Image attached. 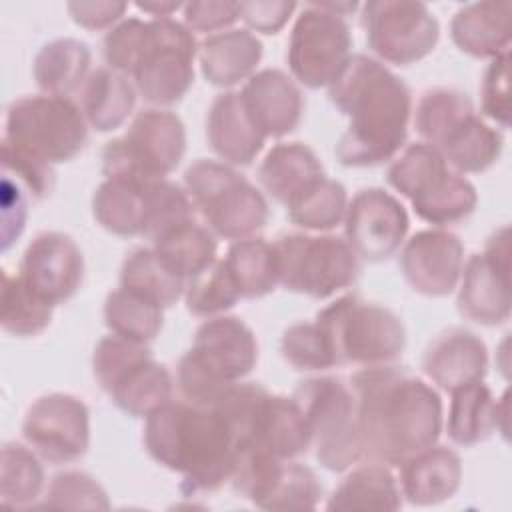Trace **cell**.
Segmentation results:
<instances>
[{
  "label": "cell",
  "instance_id": "33",
  "mask_svg": "<svg viewBox=\"0 0 512 512\" xmlns=\"http://www.w3.org/2000/svg\"><path fill=\"white\" fill-rule=\"evenodd\" d=\"M136 104V88L130 80L112 70L96 68L82 86L80 110L90 128L112 132L120 128L132 114Z\"/></svg>",
  "mask_w": 512,
  "mask_h": 512
},
{
  "label": "cell",
  "instance_id": "28",
  "mask_svg": "<svg viewBox=\"0 0 512 512\" xmlns=\"http://www.w3.org/2000/svg\"><path fill=\"white\" fill-rule=\"evenodd\" d=\"M262 52L260 38L248 28L214 32L198 46L202 76L212 86L232 88L256 72Z\"/></svg>",
  "mask_w": 512,
  "mask_h": 512
},
{
  "label": "cell",
  "instance_id": "8",
  "mask_svg": "<svg viewBox=\"0 0 512 512\" xmlns=\"http://www.w3.org/2000/svg\"><path fill=\"white\" fill-rule=\"evenodd\" d=\"M184 190L206 226L220 238H252L268 222L266 196L230 164L200 158L184 172Z\"/></svg>",
  "mask_w": 512,
  "mask_h": 512
},
{
  "label": "cell",
  "instance_id": "23",
  "mask_svg": "<svg viewBox=\"0 0 512 512\" xmlns=\"http://www.w3.org/2000/svg\"><path fill=\"white\" fill-rule=\"evenodd\" d=\"M240 100L266 138L294 132L304 114V96L298 84L278 68L254 72L240 90Z\"/></svg>",
  "mask_w": 512,
  "mask_h": 512
},
{
  "label": "cell",
  "instance_id": "15",
  "mask_svg": "<svg viewBox=\"0 0 512 512\" xmlns=\"http://www.w3.org/2000/svg\"><path fill=\"white\" fill-rule=\"evenodd\" d=\"M368 48L384 64L410 66L438 44L440 24L418 0H370L360 6Z\"/></svg>",
  "mask_w": 512,
  "mask_h": 512
},
{
  "label": "cell",
  "instance_id": "51",
  "mask_svg": "<svg viewBox=\"0 0 512 512\" xmlns=\"http://www.w3.org/2000/svg\"><path fill=\"white\" fill-rule=\"evenodd\" d=\"M70 18L86 30H102L116 26L128 10V2L96 0V2H68Z\"/></svg>",
  "mask_w": 512,
  "mask_h": 512
},
{
  "label": "cell",
  "instance_id": "10",
  "mask_svg": "<svg viewBox=\"0 0 512 512\" xmlns=\"http://www.w3.org/2000/svg\"><path fill=\"white\" fill-rule=\"evenodd\" d=\"M92 370L112 404L128 416L146 418L172 398V376L146 344L104 336L94 348Z\"/></svg>",
  "mask_w": 512,
  "mask_h": 512
},
{
  "label": "cell",
  "instance_id": "21",
  "mask_svg": "<svg viewBox=\"0 0 512 512\" xmlns=\"http://www.w3.org/2000/svg\"><path fill=\"white\" fill-rule=\"evenodd\" d=\"M464 266V244L458 234L442 228L412 234L400 250L398 268L406 284L428 298L456 290Z\"/></svg>",
  "mask_w": 512,
  "mask_h": 512
},
{
  "label": "cell",
  "instance_id": "47",
  "mask_svg": "<svg viewBox=\"0 0 512 512\" xmlns=\"http://www.w3.org/2000/svg\"><path fill=\"white\" fill-rule=\"evenodd\" d=\"M144 26H146V20L124 18L106 32L102 40V54L108 68L130 76L138 46L144 34Z\"/></svg>",
  "mask_w": 512,
  "mask_h": 512
},
{
  "label": "cell",
  "instance_id": "29",
  "mask_svg": "<svg viewBox=\"0 0 512 512\" xmlns=\"http://www.w3.org/2000/svg\"><path fill=\"white\" fill-rule=\"evenodd\" d=\"M324 176L320 158L302 142H280L272 146L258 168L260 186L284 208Z\"/></svg>",
  "mask_w": 512,
  "mask_h": 512
},
{
  "label": "cell",
  "instance_id": "42",
  "mask_svg": "<svg viewBox=\"0 0 512 512\" xmlns=\"http://www.w3.org/2000/svg\"><path fill=\"white\" fill-rule=\"evenodd\" d=\"M182 298L190 314L212 318L230 310L240 300V294L224 260H216L204 272L186 282Z\"/></svg>",
  "mask_w": 512,
  "mask_h": 512
},
{
  "label": "cell",
  "instance_id": "26",
  "mask_svg": "<svg viewBox=\"0 0 512 512\" xmlns=\"http://www.w3.org/2000/svg\"><path fill=\"white\" fill-rule=\"evenodd\" d=\"M400 492L414 506H436L450 500L462 482V460L448 448L432 444L398 464Z\"/></svg>",
  "mask_w": 512,
  "mask_h": 512
},
{
  "label": "cell",
  "instance_id": "44",
  "mask_svg": "<svg viewBox=\"0 0 512 512\" xmlns=\"http://www.w3.org/2000/svg\"><path fill=\"white\" fill-rule=\"evenodd\" d=\"M282 358L294 370H328L336 364L332 348L316 322H296L288 326L280 340Z\"/></svg>",
  "mask_w": 512,
  "mask_h": 512
},
{
  "label": "cell",
  "instance_id": "50",
  "mask_svg": "<svg viewBox=\"0 0 512 512\" xmlns=\"http://www.w3.org/2000/svg\"><path fill=\"white\" fill-rule=\"evenodd\" d=\"M296 10L292 0H256L240 2V18L252 32L278 34Z\"/></svg>",
  "mask_w": 512,
  "mask_h": 512
},
{
  "label": "cell",
  "instance_id": "1",
  "mask_svg": "<svg viewBox=\"0 0 512 512\" xmlns=\"http://www.w3.org/2000/svg\"><path fill=\"white\" fill-rule=\"evenodd\" d=\"M362 456L398 466L436 444L444 418L440 394L406 368L366 366L350 378Z\"/></svg>",
  "mask_w": 512,
  "mask_h": 512
},
{
  "label": "cell",
  "instance_id": "45",
  "mask_svg": "<svg viewBox=\"0 0 512 512\" xmlns=\"http://www.w3.org/2000/svg\"><path fill=\"white\" fill-rule=\"evenodd\" d=\"M508 70H510V52H504L490 60L480 86V108L484 116L496 122L500 128L510 126Z\"/></svg>",
  "mask_w": 512,
  "mask_h": 512
},
{
  "label": "cell",
  "instance_id": "52",
  "mask_svg": "<svg viewBox=\"0 0 512 512\" xmlns=\"http://www.w3.org/2000/svg\"><path fill=\"white\" fill-rule=\"evenodd\" d=\"M182 2H136V8L154 16V18H170L176 10H180Z\"/></svg>",
  "mask_w": 512,
  "mask_h": 512
},
{
  "label": "cell",
  "instance_id": "12",
  "mask_svg": "<svg viewBox=\"0 0 512 512\" xmlns=\"http://www.w3.org/2000/svg\"><path fill=\"white\" fill-rule=\"evenodd\" d=\"M272 246L278 284L288 292L324 300L358 280L360 258L336 234H280Z\"/></svg>",
  "mask_w": 512,
  "mask_h": 512
},
{
  "label": "cell",
  "instance_id": "2",
  "mask_svg": "<svg viewBox=\"0 0 512 512\" xmlns=\"http://www.w3.org/2000/svg\"><path fill=\"white\" fill-rule=\"evenodd\" d=\"M328 96L348 118L334 148L342 166H378L400 152L412 114V94L386 64L366 54H352L328 86Z\"/></svg>",
  "mask_w": 512,
  "mask_h": 512
},
{
  "label": "cell",
  "instance_id": "41",
  "mask_svg": "<svg viewBox=\"0 0 512 512\" xmlns=\"http://www.w3.org/2000/svg\"><path fill=\"white\" fill-rule=\"evenodd\" d=\"M348 208V194L342 182L324 176L290 206H286V216L292 224L312 230L326 232L344 222Z\"/></svg>",
  "mask_w": 512,
  "mask_h": 512
},
{
  "label": "cell",
  "instance_id": "46",
  "mask_svg": "<svg viewBox=\"0 0 512 512\" xmlns=\"http://www.w3.org/2000/svg\"><path fill=\"white\" fill-rule=\"evenodd\" d=\"M2 172L16 178L34 198H46L54 188V166L36 160L2 140Z\"/></svg>",
  "mask_w": 512,
  "mask_h": 512
},
{
  "label": "cell",
  "instance_id": "38",
  "mask_svg": "<svg viewBox=\"0 0 512 512\" xmlns=\"http://www.w3.org/2000/svg\"><path fill=\"white\" fill-rule=\"evenodd\" d=\"M102 314L112 334L138 344L152 342L164 324L162 306L122 286L108 292Z\"/></svg>",
  "mask_w": 512,
  "mask_h": 512
},
{
  "label": "cell",
  "instance_id": "13",
  "mask_svg": "<svg viewBox=\"0 0 512 512\" xmlns=\"http://www.w3.org/2000/svg\"><path fill=\"white\" fill-rule=\"evenodd\" d=\"M292 398L304 414L320 466L344 472L364 458L350 384L336 376L308 378L294 388Z\"/></svg>",
  "mask_w": 512,
  "mask_h": 512
},
{
  "label": "cell",
  "instance_id": "35",
  "mask_svg": "<svg viewBox=\"0 0 512 512\" xmlns=\"http://www.w3.org/2000/svg\"><path fill=\"white\" fill-rule=\"evenodd\" d=\"M446 434L458 446H474L496 432V404L492 390L482 382H472L450 392Z\"/></svg>",
  "mask_w": 512,
  "mask_h": 512
},
{
  "label": "cell",
  "instance_id": "11",
  "mask_svg": "<svg viewBox=\"0 0 512 512\" xmlns=\"http://www.w3.org/2000/svg\"><path fill=\"white\" fill-rule=\"evenodd\" d=\"M186 152V128L166 108L138 112L126 134L102 148V174L126 180H162L172 174Z\"/></svg>",
  "mask_w": 512,
  "mask_h": 512
},
{
  "label": "cell",
  "instance_id": "24",
  "mask_svg": "<svg viewBox=\"0 0 512 512\" xmlns=\"http://www.w3.org/2000/svg\"><path fill=\"white\" fill-rule=\"evenodd\" d=\"M422 370L438 388L452 392L484 380L488 372V348L474 332L448 328L426 346Z\"/></svg>",
  "mask_w": 512,
  "mask_h": 512
},
{
  "label": "cell",
  "instance_id": "32",
  "mask_svg": "<svg viewBox=\"0 0 512 512\" xmlns=\"http://www.w3.org/2000/svg\"><path fill=\"white\" fill-rule=\"evenodd\" d=\"M90 62L92 52L86 42L78 38H54L38 50L32 74L44 94L68 98L84 86L90 76Z\"/></svg>",
  "mask_w": 512,
  "mask_h": 512
},
{
  "label": "cell",
  "instance_id": "5",
  "mask_svg": "<svg viewBox=\"0 0 512 512\" xmlns=\"http://www.w3.org/2000/svg\"><path fill=\"white\" fill-rule=\"evenodd\" d=\"M414 126L422 142L460 174H480L502 154V134L476 114L468 94L454 88L426 90L416 104Z\"/></svg>",
  "mask_w": 512,
  "mask_h": 512
},
{
  "label": "cell",
  "instance_id": "18",
  "mask_svg": "<svg viewBox=\"0 0 512 512\" xmlns=\"http://www.w3.org/2000/svg\"><path fill=\"white\" fill-rule=\"evenodd\" d=\"M458 312L482 326H498L510 318V228L494 230L482 252L472 254L458 280Z\"/></svg>",
  "mask_w": 512,
  "mask_h": 512
},
{
  "label": "cell",
  "instance_id": "25",
  "mask_svg": "<svg viewBox=\"0 0 512 512\" xmlns=\"http://www.w3.org/2000/svg\"><path fill=\"white\" fill-rule=\"evenodd\" d=\"M456 48L472 58H496L510 52L512 2L484 0L460 6L450 20Z\"/></svg>",
  "mask_w": 512,
  "mask_h": 512
},
{
  "label": "cell",
  "instance_id": "14",
  "mask_svg": "<svg viewBox=\"0 0 512 512\" xmlns=\"http://www.w3.org/2000/svg\"><path fill=\"white\" fill-rule=\"evenodd\" d=\"M198 44L192 30L174 18L146 20L132 66L136 92L150 104L180 102L194 82Z\"/></svg>",
  "mask_w": 512,
  "mask_h": 512
},
{
  "label": "cell",
  "instance_id": "30",
  "mask_svg": "<svg viewBox=\"0 0 512 512\" xmlns=\"http://www.w3.org/2000/svg\"><path fill=\"white\" fill-rule=\"evenodd\" d=\"M152 182L106 178L92 194L94 220L116 236H146Z\"/></svg>",
  "mask_w": 512,
  "mask_h": 512
},
{
  "label": "cell",
  "instance_id": "31",
  "mask_svg": "<svg viewBox=\"0 0 512 512\" xmlns=\"http://www.w3.org/2000/svg\"><path fill=\"white\" fill-rule=\"evenodd\" d=\"M402 492L388 464L368 460L352 468L326 502L328 510H398Z\"/></svg>",
  "mask_w": 512,
  "mask_h": 512
},
{
  "label": "cell",
  "instance_id": "20",
  "mask_svg": "<svg viewBox=\"0 0 512 512\" xmlns=\"http://www.w3.org/2000/svg\"><path fill=\"white\" fill-rule=\"evenodd\" d=\"M410 218L402 202L384 188H362L348 200L344 240L366 262L388 260L406 238Z\"/></svg>",
  "mask_w": 512,
  "mask_h": 512
},
{
  "label": "cell",
  "instance_id": "7",
  "mask_svg": "<svg viewBox=\"0 0 512 512\" xmlns=\"http://www.w3.org/2000/svg\"><path fill=\"white\" fill-rule=\"evenodd\" d=\"M324 332L336 364L382 366L394 362L406 346V328L396 312L344 294L318 310L314 320Z\"/></svg>",
  "mask_w": 512,
  "mask_h": 512
},
{
  "label": "cell",
  "instance_id": "53",
  "mask_svg": "<svg viewBox=\"0 0 512 512\" xmlns=\"http://www.w3.org/2000/svg\"><path fill=\"white\" fill-rule=\"evenodd\" d=\"M510 392L504 390V394L498 398V404H496V432L502 434L504 440H508V414H510Z\"/></svg>",
  "mask_w": 512,
  "mask_h": 512
},
{
  "label": "cell",
  "instance_id": "9",
  "mask_svg": "<svg viewBox=\"0 0 512 512\" xmlns=\"http://www.w3.org/2000/svg\"><path fill=\"white\" fill-rule=\"evenodd\" d=\"M2 140L46 164L70 162L88 142V122L76 102L34 94L10 102Z\"/></svg>",
  "mask_w": 512,
  "mask_h": 512
},
{
  "label": "cell",
  "instance_id": "16",
  "mask_svg": "<svg viewBox=\"0 0 512 512\" xmlns=\"http://www.w3.org/2000/svg\"><path fill=\"white\" fill-rule=\"evenodd\" d=\"M230 482L240 496L262 510H314L322 496L312 468L256 448L236 452Z\"/></svg>",
  "mask_w": 512,
  "mask_h": 512
},
{
  "label": "cell",
  "instance_id": "4",
  "mask_svg": "<svg viewBox=\"0 0 512 512\" xmlns=\"http://www.w3.org/2000/svg\"><path fill=\"white\" fill-rule=\"evenodd\" d=\"M256 362L258 342L250 326L236 316H212L196 328L190 350L180 358L176 384L190 404L212 408Z\"/></svg>",
  "mask_w": 512,
  "mask_h": 512
},
{
  "label": "cell",
  "instance_id": "40",
  "mask_svg": "<svg viewBox=\"0 0 512 512\" xmlns=\"http://www.w3.org/2000/svg\"><path fill=\"white\" fill-rule=\"evenodd\" d=\"M54 306L40 298L20 274H2V312L4 332L16 338H30L44 332L52 322Z\"/></svg>",
  "mask_w": 512,
  "mask_h": 512
},
{
  "label": "cell",
  "instance_id": "3",
  "mask_svg": "<svg viewBox=\"0 0 512 512\" xmlns=\"http://www.w3.org/2000/svg\"><path fill=\"white\" fill-rule=\"evenodd\" d=\"M144 448L154 462L182 476V492L218 490L230 482L236 442L214 408L166 402L146 416Z\"/></svg>",
  "mask_w": 512,
  "mask_h": 512
},
{
  "label": "cell",
  "instance_id": "48",
  "mask_svg": "<svg viewBox=\"0 0 512 512\" xmlns=\"http://www.w3.org/2000/svg\"><path fill=\"white\" fill-rule=\"evenodd\" d=\"M182 10L186 28L196 32H222L240 18V2L230 0H194Z\"/></svg>",
  "mask_w": 512,
  "mask_h": 512
},
{
  "label": "cell",
  "instance_id": "17",
  "mask_svg": "<svg viewBox=\"0 0 512 512\" xmlns=\"http://www.w3.org/2000/svg\"><path fill=\"white\" fill-rule=\"evenodd\" d=\"M292 76L308 88H326L352 56V34L346 18L308 2L298 14L288 40Z\"/></svg>",
  "mask_w": 512,
  "mask_h": 512
},
{
  "label": "cell",
  "instance_id": "34",
  "mask_svg": "<svg viewBox=\"0 0 512 512\" xmlns=\"http://www.w3.org/2000/svg\"><path fill=\"white\" fill-rule=\"evenodd\" d=\"M152 250L160 262L184 282L212 266L218 250L214 232L196 220L178 224L152 240Z\"/></svg>",
  "mask_w": 512,
  "mask_h": 512
},
{
  "label": "cell",
  "instance_id": "27",
  "mask_svg": "<svg viewBox=\"0 0 512 512\" xmlns=\"http://www.w3.org/2000/svg\"><path fill=\"white\" fill-rule=\"evenodd\" d=\"M206 138L214 154L230 166H248L264 148L266 136L250 120L240 92L218 94L206 116Z\"/></svg>",
  "mask_w": 512,
  "mask_h": 512
},
{
  "label": "cell",
  "instance_id": "22",
  "mask_svg": "<svg viewBox=\"0 0 512 512\" xmlns=\"http://www.w3.org/2000/svg\"><path fill=\"white\" fill-rule=\"evenodd\" d=\"M18 274L46 302L70 300L84 280V254L64 232H40L26 246Z\"/></svg>",
  "mask_w": 512,
  "mask_h": 512
},
{
  "label": "cell",
  "instance_id": "39",
  "mask_svg": "<svg viewBox=\"0 0 512 512\" xmlns=\"http://www.w3.org/2000/svg\"><path fill=\"white\" fill-rule=\"evenodd\" d=\"M42 488L40 456L30 446L6 442L0 452V502L10 508L36 506Z\"/></svg>",
  "mask_w": 512,
  "mask_h": 512
},
{
  "label": "cell",
  "instance_id": "37",
  "mask_svg": "<svg viewBox=\"0 0 512 512\" xmlns=\"http://www.w3.org/2000/svg\"><path fill=\"white\" fill-rule=\"evenodd\" d=\"M120 286L156 302L162 308H170L184 296L186 282L174 276L160 262L152 246H138L130 250L122 262Z\"/></svg>",
  "mask_w": 512,
  "mask_h": 512
},
{
  "label": "cell",
  "instance_id": "36",
  "mask_svg": "<svg viewBox=\"0 0 512 512\" xmlns=\"http://www.w3.org/2000/svg\"><path fill=\"white\" fill-rule=\"evenodd\" d=\"M224 264L238 288L240 298H262L278 286L276 252L264 238H244L230 244Z\"/></svg>",
  "mask_w": 512,
  "mask_h": 512
},
{
  "label": "cell",
  "instance_id": "6",
  "mask_svg": "<svg viewBox=\"0 0 512 512\" xmlns=\"http://www.w3.org/2000/svg\"><path fill=\"white\" fill-rule=\"evenodd\" d=\"M386 182L410 200L418 218L436 226L468 218L478 204L474 184L426 142H412L396 154L386 170Z\"/></svg>",
  "mask_w": 512,
  "mask_h": 512
},
{
  "label": "cell",
  "instance_id": "19",
  "mask_svg": "<svg viewBox=\"0 0 512 512\" xmlns=\"http://www.w3.org/2000/svg\"><path fill=\"white\" fill-rule=\"evenodd\" d=\"M26 444L50 464L80 460L90 446L88 406L64 392L36 398L22 420Z\"/></svg>",
  "mask_w": 512,
  "mask_h": 512
},
{
  "label": "cell",
  "instance_id": "49",
  "mask_svg": "<svg viewBox=\"0 0 512 512\" xmlns=\"http://www.w3.org/2000/svg\"><path fill=\"white\" fill-rule=\"evenodd\" d=\"M22 184L2 172V252H6L24 232L28 204Z\"/></svg>",
  "mask_w": 512,
  "mask_h": 512
},
{
  "label": "cell",
  "instance_id": "43",
  "mask_svg": "<svg viewBox=\"0 0 512 512\" xmlns=\"http://www.w3.org/2000/svg\"><path fill=\"white\" fill-rule=\"evenodd\" d=\"M42 508H70V510H108L110 500L102 484L80 470H66L56 474L42 502L36 504Z\"/></svg>",
  "mask_w": 512,
  "mask_h": 512
}]
</instances>
